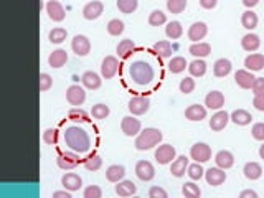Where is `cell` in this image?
<instances>
[{
	"mask_svg": "<svg viewBox=\"0 0 264 198\" xmlns=\"http://www.w3.org/2000/svg\"><path fill=\"white\" fill-rule=\"evenodd\" d=\"M186 175H188L192 180H200L205 177V170L202 167L200 162H195V164H190L188 169H186Z\"/></svg>",
	"mask_w": 264,
	"mask_h": 198,
	"instance_id": "7dc6e473",
	"label": "cell"
},
{
	"mask_svg": "<svg viewBox=\"0 0 264 198\" xmlns=\"http://www.w3.org/2000/svg\"><path fill=\"white\" fill-rule=\"evenodd\" d=\"M53 198H71V192L70 190H58V192H53Z\"/></svg>",
	"mask_w": 264,
	"mask_h": 198,
	"instance_id": "94428289",
	"label": "cell"
},
{
	"mask_svg": "<svg viewBox=\"0 0 264 198\" xmlns=\"http://www.w3.org/2000/svg\"><path fill=\"white\" fill-rule=\"evenodd\" d=\"M207 33H208V26L205 22H195V24H192V26L188 28V40L190 42H193V43H197V42H202V40L207 37Z\"/></svg>",
	"mask_w": 264,
	"mask_h": 198,
	"instance_id": "2e32d148",
	"label": "cell"
},
{
	"mask_svg": "<svg viewBox=\"0 0 264 198\" xmlns=\"http://www.w3.org/2000/svg\"><path fill=\"white\" fill-rule=\"evenodd\" d=\"M215 162H216V167H220L223 170H228L235 165V155L231 154L230 150H220L215 155Z\"/></svg>",
	"mask_w": 264,
	"mask_h": 198,
	"instance_id": "83f0119b",
	"label": "cell"
},
{
	"mask_svg": "<svg viewBox=\"0 0 264 198\" xmlns=\"http://www.w3.org/2000/svg\"><path fill=\"white\" fill-rule=\"evenodd\" d=\"M149 197L150 198H167V192L163 190L162 187H157V185H154V187H150L149 188Z\"/></svg>",
	"mask_w": 264,
	"mask_h": 198,
	"instance_id": "9f6ffc18",
	"label": "cell"
},
{
	"mask_svg": "<svg viewBox=\"0 0 264 198\" xmlns=\"http://www.w3.org/2000/svg\"><path fill=\"white\" fill-rule=\"evenodd\" d=\"M165 35L170 40H179L182 35H184V26H182L180 22H168L167 26H165Z\"/></svg>",
	"mask_w": 264,
	"mask_h": 198,
	"instance_id": "f35d334b",
	"label": "cell"
},
{
	"mask_svg": "<svg viewBox=\"0 0 264 198\" xmlns=\"http://www.w3.org/2000/svg\"><path fill=\"white\" fill-rule=\"evenodd\" d=\"M190 159H193L195 162H200V164H205V162L211 159V147L205 142L193 144L192 148H190Z\"/></svg>",
	"mask_w": 264,
	"mask_h": 198,
	"instance_id": "5b68a950",
	"label": "cell"
},
{
	"mask_svg": "<svg viewBox=\"0 0 264 198\" xmlns=\"http://www.w3.org/2000/svg\"><path fill=\"white\" fill-rule=\"evenodd\" d=\"M121 130L127 137H135L140 130H142V124H140V121L135 119L134 116H126V118H122L121 121Z\"/></svg>",
	"mask_w": 264,
	"mask_h": 198,
	"instance_id": "ba28073f",
	"label": "cell"
},
{
	"mask_svg": "<svg viewBox=\"0 0 264 198\" xmlns=\"http://www.w3.org/2000/svg\"><path fill=\"white\" fill-rule=\"evenodd\" d=\"M154 157H156L157 164L167 165V164H172V162L175 160L177 150L172 144H162V146H158L156 148V154H154Z\"/></svg>",
	"mask_w": 264,
	"mask_h": 198,
	"instance_id": "277c9868",
	"label": "cell"
},
{
	"mask_svg": "<svg viewBox=\"0 0 264 198\" xmlns=\"http://www.w3.org/2000/svg\"><path fill=\"white\" fill-rule=\"evenodd\" d=\"M231 70H233V65H231V61L228 58H220V60L215 61V65H213V74L216 76V78H226Z\"/></svg>",
	"mask_w": 264,
	"mask_h": 198,
	"instance_id": "cb8c5ba5",
	"label": "cell"
},
{
	"mask_svg": "<svg viewBox=\"0 0 264 198\" xmlns=\"http://www.w3.org/2000/svg\"><path fill=\"white\" fill-rule=\"evenodd\" d=\"M135 175L142 182H150V180L156 177V167L149 160H139L135 164Z\"/></svg>",
	"mask_w": 264,
	"mask_h": 198,
	"instance_id": "30bf717a",
	"label": "cell"
},
{
	"mask_svg": "<svg viewBox=\"0 0 264 198\" xmlns=\"http://www.w3.org/2000/svg\"><path fill=\"white\" fill-rule=\"evenodd\" d=\"M188 165H190L188 157L179 155V157H175L174 162H172L170 172H172V175H174V177L180 178V177H184V175L186 173V169H188Z\"/></svg>",
	"mask_w": 264,
	"mask_h": 198,
	"instance_id": "7402d4cb",
	"label": "cell"
},
{
	"mask_svg": "<svg viewBox=\"0 0 264 198\" xmlns=\"http://www.w3.org/2000/svg\"><path fill=\"white\" fill-rule=\"evenodd\" d=\"M84 167L89 172H96L103 167V159L98 154H91L88 155V159H84Z\"/></svg>",
	"mask_w": 264,
	"mask_h": 198,
	"instance_id": "f6af8a7d",
	"label": "cell"
},
{
	"mask_svg": "<svg viewBox=\"0 0 264 198\" xmlns=\"http://www.w3.org/2000/svg\"><path fill=\"white\" fill-rule=\"evenodd\" d=\"M126 177V169L124 165H119V164H114V165H109L106 169V180L111 183H117L121 180H124Z\"/></svg>",
	"mask_w": 264,
	"mask_h": 198,
	"instance_id": "484cf974",
	"label": "cell"
},
{
	"mask_svg": "<svg viewBox=\"0 0 264 198\" xmlns=\"http://www.w3.org/2000/svg\"><path fill=\"white\" fill-rule=\"evenodd\" d=\"M56 165L61 170H73L79 165V155L78 152L71 150V152H63V154L58 155L56 159Z\"/></svg>",
	"mask_w": 264,
	"mask_h": 198,
	"instance_id": "52a82bcc",
	"label": "cell"
},
{
	"mask_svg": "<svg viewBox=\"0 0 264 198\" xmlns=\"http://www.w3.org/2000/svg\"><path fill=\"white\" fill-rule=\"evenodd\" d=\"M259 47H261V38L258 37L256 33H246L243 38H241V48L248 53L258 51Z\"/></svg>",
	"mask_w": 264,
	"mask_h": 198,
	"instance_id": "603a6c76",
	"label": "cell"
},
{
	"mask_svg": "<svg viewBox=\"0 0 264 198\" xmlns=\"http://www.w3.org/2000/svg\"><path fill=\"white\" fill-rule=\"evenodd\" d=\"M43 142L48 144V146H54L58 142V129L54 127H48L47 130L43 132Z\"/></svg>",
	"mask_w": 264,
	"mask_h": 198,
	"instance_id": "816d5d0a",
	"label": "cell"
},
{
	"mask_svg": "<svg viewBox=\"0 0 264 198\" xmlns=\"http://www.w3.org/2000/svg\"><path fill=\"white\" fill-rule=\"evenodd\" d=\"M71 50H73V53L78 56L89 55V51H91L89 38L86 37V35H76V37L71 40Z\"/></svg>",
	"mask_w": 264,
	"mask_h": 198,
	"instance_id": "8fae6325",
	"label": "cell"
},
{
	"mask_svg": "<svg viewBox=\"0 0 264 198\" xmlns=\"http://www.w3.org/2000/svg\"><path fill=\"white\" fill-rule=\"evenodd\" d=\"M83 197L84 198H101L103 190H101V187H98V185H89L84 188Z\"/></svg>",
	"mask_w": 264,
	"mask_h": 198,
	"instance_id": "db71d44e",
	"label": "cell"
},
{
	"mask_svg": "<svg viewBox=\"0 0 264 198\" xmlns=\"http://www.w3.org/2000/svg\"><path fill=\"white\" fill-rule=\"evenodd\" d=\"M109 114H111V109H109V106L103 104V102H99V104L93 106V109H91V116H93L94 119H98V121L106 119Z\"/></svg>",
	"mask_w": 264,
	"mask_h": 198,
	"instance_id": "bcb514c9",
	"label": "cell"
},
{
	"mask_svg": "<svg viewBox=\"0 0 264 198\" xmlns=\"http://www.w3.org/2000/svg\"><path fill=\"white\" fill-rule=\"evenodd\" d=\"M251 91L254 96H258V94H264V78H256L251 86Z\"/></svg>",
	"mask_w": 264,
	"mask_h": 198,
	"instance_id": "6f0895ef",
	"label": "cell"
},
{
	"mask_svg": "<svg viewBox=\"0 0 264 198\" xmlns=\"http://www.w3.org/2000/svg\"><path fill=\"white\" fill-rule=\"evenodd\" d=\"M117 8H119L121 13H126V15H131L137 10L139 7V0H117L116 2Z\"/></svg>",
	"mask_w": 264,
	"mask_h": 198,
	"instance_id": "ab89813d",
	"label": "cell"
},
{
	"mask_svg": "<svg viewBox=\"0 0 264 198\" xmlns=\"http://www.w3.org/2000/svg\"><path fill=\"white\" fill-rule=\"evenodd\" d=\"M127 109H129L132 116H144L150 109V99L144 96L131 98L129 102H127Z\"/></svg>",
	"mask_w": 264,
	"mask_h": 198,
	"instance_id": "8992f818",
	"label": "cell"
},
{
	"mask_svg": "<svg viewBox=\"0 0 264 198\" xmlns=\"http://www.w3.org/2000/svg\"><path fill=\"white\" fill-rule=\"evenodd\" d=\"M230 119L233 121L236 125H248L251 124L253 116L251 112H248L246 109H236L230 114Z\"/></svg>",
	"mask_w": 264,
	"mask_h": 198,
	"instance_id": "d6a6232c",
	"label": "cell"
},
{
	"mask_svg": "<svg viewBox=\"0 0 264 198\" xmlns=\"http://www.w3.org/2000/svg\"><path fill=\"white\" fill-rule=\"evenodd\" d=\"M68 61V53L65 51V50H54V51L52 53V55L48 56V65L52 66V68L58 70L61 68V66H65Z\"/></svg>",
	"mask_w": 264,
	"mask_h": 198,
	"instance_id": "f546056e",
	"label": "cell"
},
{
	"mask_svg": "<svg viewBox=\"0 0 264 198\" xmlns=\"http://www.w3.org/2000/svg\"><path fill=\"white\" fill-rule=\"evenodd\" d=\"M104 12V3L101 0H93L83 7V17L86 20H98Z\"/></svg>",
	"mask_w": 264,
	"mask_h": 198,
	"instance_id": "4fadbf2b",
	"label": "cell"
},
{
	"mask_svg": "<svg viewBox=\"0 0 264 198\" xmlns=\"http://www.w3.org/2000/svg\"><path fill=\"white\" fill-rule=\"evenodd\" d=\"M188 71L193 78H202L207 74V63L203 61V58H195L192 63H188Z\"/></svg>",
	"mask_w": 264,
	"mask_h": 198,
	"instance_id": "e575fe53",
	"label": "cell"
},
{
	"mask_svg": "<svg viewBox=\"0 0 264 198\" xmlns=\"http://www.w3.org/2000/svg\"><path fill=\"white\" fill-rule=\"evenodd\" d=\"M205 106H207V109L220 111L225 106V94L220 91H210L205 96Z\"/></svg>",
	"mask_w": 264,
	"mask_h": 198,
	"instance_id": "ac0fdd59",
	"label": "cell"
},
{
	"mask_svg": "<svg viewBox=\"0 0 264 198\" xmlns=\"http://www.w3.org/2000/svg\"><path fill=\"white\" fill-rule=\"evenodd\" d=\"M117 70H119V60L116 56L109 55L103 60L101 63V76L104 79H111L117 74Z\"/></svg>",
	"mask_w": 264,
	"mask_h": 198,
	"instance_id": "7c38bea8",
	"label": "cell"
},
{
	"mask_svg": "<svg viewBox=\"0 0 264 198\" xmlns=\"http://www.w3.org/2000/svg\"><path fill=\"white\" fill-rule=\"evenodd\" d=\"M205 178H207L208 185L220 187L226 182V172L220 167H211V169L205 170Z\"/></svg>",
	"mask_w": 264,
	"mask_h": 198,
	"instance_id": "5bb4252c",
	"label": "cell"
},
{
	"mask_svg": "<svg viewBox=\"0 0 264 198\" xmlns=\"http://www.w3.org/2000/svg\"><path fill=\"white\" fill-rule=\"evenodd\" d=\"M253 106L256 107L258 111L264 112V94H258V96H254V99H253Z\"/></svg>",
	"mask_w": 264,
	"mask_h": 198,
	"instance_id": "680465c9",
	"label": "cell"
},
{
	"mask_svg": "<svg viewBox=\"0 0 264 198\" xmlns=\"http://www.w3.org/2000/svg\"><path fill=\"white\" fill-rule=\"evenodd\" d=\"M188 53L193 58H207L211 53V47H210V43H207V42H197V43L190 45Z\"/></svg>",
	"mask_w": 264,
	"mask_h": 198,
	"instance_id": "f1b7e54d",
	"label": "cell"
},
{
	"mask_svg": "<svg viewBox=\"0 0 264 198\" xmlns=\"http://www.w3.org/2000/svg\"><path fill=\"white\" fill-rule=\"evenodd\" d=\"M243 173L248 180H259L263 175V167L258 162H248L243 167Z\"/></svg>",
	"mask_w": 264,
	"mask_h": 198,
	"instance_id": "1f68e13d",
	"label": "cell"
},
{
	"mask_svg": "<svg viewBox=\"0 0 264 198\" xmlns=\"http://www.w3.org/2000/svg\"><path fill=\"white\" fill-rule=\"evenodd\" d=\"M259 157H261V159L264 160V144L261 147H259Z\"/></svg>",
	"mask_w": 264,
	"mask_h": 198,
	"instance_id": "e7e4bbea",
	"label": "cell"
},
{
	"mask_svg": "<svg viewBox=\"0 0 264 198\" xmlns=\"http://www.w3.org/2000/svg\"><path fill=\"white\" fill-rule=\"evenodd\" d=\"M185 68H188V61L184 56H174L168 61V71L172 74H179L182 71H185Z\"/></svg>",
	"mask_w": 264,
	"mask_h": 198,
	"instance_id": "8d00e7d4",
	"label": "cell"
},
{
	"mask_svg": "<svg viewBox=\"0 0 264 198\" xmlns=\"http://www.w3.org/2000/svg\"><path fill=\"white\" fill-rule=\"evenodd\" d=\"M254 79L256 78H254L253 71L249 70H238L235 73V83L238 84L241 89H251Z\"/></svg>",
	"mask_w": 264,
	"mask_h": 198,
	"instance_id": "d6986e66",
	"label": "cell"
},
{
	"mask_svg": "<svg viewBox=\"0 0 264 198\" xmlns=\"http://www.w3.org/2000/svg\"><path fill=\"white\" fill-rule=\"evenodd\" d=\"M106 28H107V33L111 35V37H119V35L124 33V22L119 20V19H112V20L107 22Z\"/></svg>",
	"mask_w": 264,
	"mask_h": 198,
	"instance_id": "60d3db41",
	"label": "cell"
},
{
	"mask_svg": "<svg viewBox=\"0 0 264 198\" xmlns=\"http://www.w3.org/2000/svg\"><path fill=\"white\" fill-rule=\"evenodd\" d=\"M66 101L75 107L83 106V102L86 101L84 88H81L79 84H71V86L66 89Z\"/></svg>",
	"mask_w": 264,
	"mask_h": 198,
	"instance_id": "9c48e42d",
	"label": "cell"
},
{
	"mask_svg": "<svg viewBox=\"0 0 264 198\" xmlns=\"http://www.w3.org/2000/svg\"><path fill=\"white\" fill-rule=\"evenodd\" d=\"M103 76H99L94 71H86V73L81 76V83L86 89H99L103 84Z\"/></svg>",
	"mask_w": 264,
	"mask_h": 198,
	"instance_id": "d4e9b609",
	"label": "cell"
},
{
	"mask_svg": "<svg viewBox=\"0 0 264 198\" xmlns=\"http://www.w3.org/2000/svg\"><path fill=\"white\" fill-rule=\"evenodd\" d=\"M230 114L226 111H216L215 114L211 116V119H210V129L211 130H215V132H220V130H223L230 123Z\"/></svg>",
	"mask_w": 264,
	"mask_h": 198,
	"instance_id": "e0dca14e",
	"label": "cell"
},
{
	"mask_svg": "<svg viewBox=\"0 0 264 198\" xmlns=\"http://www.w3.org/2000/svg\"><path fill=\"white\" fill-rule=\"evenodd\" d=\"M259 3V0H243V5L246 8H254Z\"/></svg>",
	"mask_w": 264,
	"mask_h": 198,
	"instance_id": "be15d7a7",
	"label": "cell"
},
{
	"mask_svg": "<svg viewBox=\"0 0 264 198\" xmlns=\"http://www.w3.org/2000/svg\"><path fill=\"white\" fill-rule=\"evenodd\" d=\"M61 185L63 188H66V190H70V192H78L81 185H83V178L79 177L78 173H65L61 177Z\"/></svg>",
	"mask_w": 264,
	"mask_h": 198,
	"instance_id": "44dd1931",
	"label": "cell"
},
{
	"mask_svg": "<svg viewBox=\"0 0 264 198\" xmlns=\"http://www.w3.org/2000/svg\"><path fill=\"white\" fill-rule=\"evenodd\" d=\"M152 51L160 58H170L172 56V45L168 40H160L152 47Z\"/></svg>",
	"mask_w": 264,
	"mask_h": 198,
	"instance_id": "74e56055",
	"label": "cell"
},
{
	"mask_svg": "<svg viewBox=\"0 0 264 198\" xmlns=\"http://www.w3.org/2000/svg\"><path fill=\"white\" fill-rule=\"evenodd\" d=\"M129 74H131V79L134 81L135 84H139V86H147V84L152 83L154 78H156L154 68L147 61H142V60L132 63L129 66Z\"/></svg>",
	"mask_w": 264,
	"mask_h": 198,
	"instance_id": "7a4b0ae2",
	"label": "cell"
},
{
	"mask_svg": "<svg viewBox=\"0 0 264 198\" xmlns=\"http://www.w3.org/2000/svg\"><path fill=\"white\" fill-rule=\"evenodd\" d=\"M52 86H53V78H52V76H50L48 73H40V78H38L40 91L45 93V91H48Z\"/></svg>",
	"mask_w": 264,
	"mask_h": 198,
	"instance_id": "f5cc1de1",
	"label": "cell"
},
{
	"mask_svg": "<svg viewBox=\"0 0 264 198\" xmlns=\"http://www.w3.org/2000/svg\"><path fill=\"white\" fill-rule=\"evenodd\" d=\"M185 118L192 123H200V121L207 119V106L202 104H192L185 109Z\"/></svg>",
	"mask_w": 264,
	"mask_h": 198,
	"instance_id": "ffe728a7",
	"label": "cell"
},
{
	"mask_svg": "<svg viewBox=\"0 0 264 198\" xmlns=\"http://www.w3.org/2000/svg\"><path fill=\"white\" fill-rule=\"evenodd\" d=\"M116 193L124 198L132 197L137 193V185H135L132 180H121V182H117V185H116Z\"/></svg>",
	"mask_w": 264,
	"mask_h": 198,
	"instance_id": "4316f807",
	"label": "cell"
},
{
	"mask_svg": "<svg viewBox=\"0 0 264 198\" xmlns=\"http://www.w3.org/2000/svg\"><path fill=\"white\" fill-rule=\"evenodd\" d=\"M244 66L249 71H261L264 68V55H261V53H251L244 60Z\"/></svg>",
	"mask_w": 264,
	"mask_h": 198,
	"instance_id": "4dcf8cb0",
	"label": "cell"
},
{
	"mask_svg": "<svg viewBox=\"0 0 264 198\" xmlns=\"http://www.w3.org/2000/svg\"><path fill=\"white\" fill-rule=\"evenodd\" d=\"M195 79H193V76H190V78H184L180 81V84H179V89H180V93H184V94H190V93H193L195 91Z\"/></svg>",
	"mask_w": 264,
	"mask_h": 198,
	"instance_id": "f907efd6",
	"label": "cell"
},
{
	"mask_svg": "<svg viewBox=\"0 0 264 198\" xmlns=\"http://www.w3.org/2000/svg\"><path fill=\"white\" fill-rule=\"evenodd\" d=\"M182 193L186 197V198H200L202 197V190H200L198 185H195L193 182H188L182 187Z\"/></svg>",
	"mask_w": 264,
	"mask_h": 198,
	"instance_id": "c3c4849f",
	"label": "cell"
},
{
	"mask_svg": "<svg viewBox=\"0 0 264 198\" xmlns=\"http://www.w3.org/2000/svg\"><path fill=\"white\" fill-rule=\"evenodd\" d=\"M162 139H163L162 130H158L156 127H145L135 136L134 146L137 150H150V148L157 147L162 142Z\"/></svg>",
	"mask_w": 264,
	"mask_h": 198,
	"instance_id": "3957f363",
	"label": "cell"
},
{
	"mask_svg": "<svg viewBox=\"0 0 264 198\" xmlns=\"http://www.w3.org/2000/svg\"><path fill=\"white\" fill-rule=\"evenodd\" d=\"M68 119L73 121V123H88V112L81 107H71L68 111Z\"/></svg>",
	"mask_w": 264,
	"mask_h": 198,
	"instance_id": "7bdbcfd3",
	"label": "cell"
},
{
	"mask_svg": "<svg viewBox=\"0 0 264 198\" xmlns=\"http://www.w3.org/2000/svg\"><path fill=\"white\" fill-rule=\"evenodd\" d=\"M134 50H135V43L132 42L131 38H126V40H121V42H119L116 51H117V55H119V58H122V60H127V58L134 53Z\"/></svg>",
	"mask_w": 264,
	"mask_h": 198,
	"instance_id": "836d02e7",
	"label": "cell"
},
{
	"mask_svg": "<svg viewBox=\"0 0 264 198\" xmlns=\"http://www.w3.org/2000/svg\"><path fill=\"white\" fill-rule=\"evenodd\" d=\"M65 142L71 150L78 152V154H86L91 148V139L84 129L79 125H71L65 130Z\"/></svg>",
	"mask_w": 264,
	"mask_h": 198,
	"instance_id": "6da1fadb",
	"label": "cell"
},
{
	"mask_svg": "<svg viewBox=\"0 0 264 198\" xmlns=\"http://www.w3.org/2000/svg\"><path fill=\"white\" fill-rule=\"evenodd\" d=\"M149 25L150 26H162L167 24V15L162 10H152L149 13Z\"/></svg>",
	"mask_w": 264,
	"mask_h": 198,
	"instance_id": "b9f144b4",
	"label": "cell"
},
{
	"mask_svg": "<svg viewBox=\"0 0 264 198\" xmlns=\"http://www.w3.org/2000/svg\"><path fill=\"white\" fill-rule=\"evenodd\" d=\"M218 5V0H200V7L205 10H213Z\"/></svg>",
	"mask_w": 264,
	"mask_h": 198,
	"instance_id": "91938a15",
	"label": "cell"
},
{
	"mask_svg": "<svg viewBox=\"0 0 264 198\" xmlns=\"http://www.w3.org/2000/svg\"><path fill=\"white\" fill-rule=\"evenodd\" d=\"M66 37H68V31L65 28H61V26H56V28H53L48 33L50 42H52L53 45H61L66 40Z\"/></svg>",
	"mask_w": 264,
	"mask_h": 198,
	"instance_id": "ee69618b",
	"label": "cell"
},
{
	"mask_svg": "<svg viewBox=\"0 0 264 198\" xmlns=\"http://www.w3.org/2000/svg\"><path fill=\"white\" fill-rule=\"evenodd\" d=\"M47 13H48L50 20H53V22H63V20H65V17H66L65 7H63L58 0H48Z\"/></svg>",
	"mask_w": 264,
	"mask_h": 198,
	"instance_id": "9a60e30c",
	"label": "cell"
},
{
	"mask_svg": "<svg viewBox=\"0 0 264 198\" xmlns=\"http://www.w3.org/2000/svg\"><path fill=\"white\" fill-rule=\"evenodd\" d=\"M186 0H167V10L170 13H182L186 8Z\"/></svg>",
	"mask_w": 264,
	"mask_h": 198,
	"instance_id": "681fc988",
	"label": "cell"
},
{
	"mask_svg": "<svg viewBox=\"0 0 264 198\" xmlns=\"http://www.w3.org/2000/svg\"><path fill=\"white\" fill-rule=\"evenodd\" d=\"M258 24H259V19L251 8H248L246 12H243V15H241V25H243L244 28L253 31L258 26Z\"/></svg>",
	"mask_w": 264,
	"mask_h": 198,
	"instance_id": "d590c367",
	"label": "cell"
},
{
	"mask_svg": "<svg viewBox=\"0 0 264 198\" xmlns=\"http://www.w3.org/2000/svg\"><path fill=\"white\" fill-rule=\"evenodd\" d=\"M251 136H253V139H256V141L264 142V123H256L253 125Z\"/></svg>",
	"mask_w": 264,
	"mask_h": 198,
	"instance_id": "11a10c76",
	"label": "cell"
},
{
	"mask_svg": "<svg viewBox=\"0 0 264 198\" xmlns=\"http://www.w3.org/2000/svg\"><path fill=\"white\" fill-rule=\"evenodd\" d=\"M239 198H258V193L254 190H243L239 193Z\"/></svg>",
	"mask_w": 264,
	"mask_h": 198,
	"instance_id": "6125c7cd",
	"label": "cell"
}]
</instances>
